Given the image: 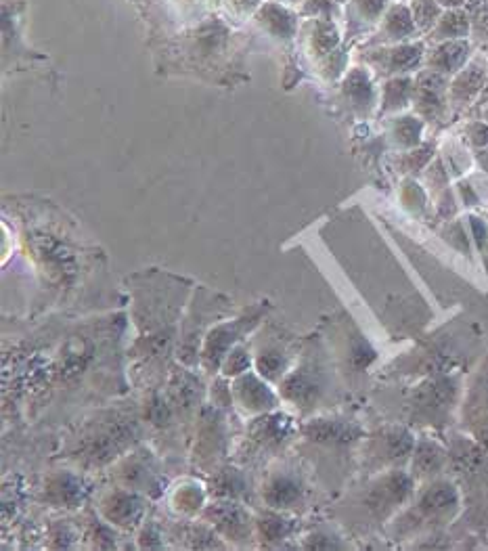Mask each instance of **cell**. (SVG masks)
I'll return each instance as SVG.
<instances>
[{
  "mask_svg": "<svg viewBox=\"0 0 488 551\" xmlns=\"http://www.w3.org/2000/svg\"><path fill=\"white\" fill-rule=\"evenodd\" d=\"M442 9H468L474 0H436Z\"/></svg>",
  "mask_w": 488,
  "mask_h": 551,
  "instance_id": "19",
  "label": "cell"
},
{
  "mask_svg": "<svg viewBox=\"0 0 488 551\" xmlns=\"http://www.w3.org/2000/svg\"><path fill=\"white\" fill-rule=\"evenodd\" d=\"M254 26L277 42H292L300 32V15L292 7H287L277 0H264L262 7L256 11Z\"/></svg>",
  "mask_w": 488,
  "mask_h": 551,
  "instance_id": "3",
  "label": "cell"
},
{
  "mask_svg": "<svg viewBox=\"0 0 488 551\" xmlns=\"http://www.w3.org/2000/svg\"><path fill=\"white\" fill-rule=\"evenodd\" d=\"M264 0H225V5L237 19L254 17L256 11L262 7Z\"/></svg>",
  "mask_w": 488,
  "mask_h": 551,
  "instance_id": "17",
  "label": "cell"
},
{
  "mask_svg": "<svg viewBox=\"0 0 488 551\" xmlns=\"http://www.w3.org/2000/svg\"><path fill=\"white\" fill-rule=\"evenodd\" d=\"M472 51H474V42L470 38L432 44V49L426 53L424 68L451 78L470 63Z\"/></svg>",
  "mask_w": 488,
  "mask_h": 551,
  "instance_id": "7",
  "label": "cell"
},
{
  "mask_svg": "<svg viewBox=\"0 0 488 551\" xmlns=\"http://www.w3.org/2000/svg\"><path fill=\"white\" fill-rule=\"evenodd\" d=\"M321 72L327 78H338L344 74L346 65H348V49L346 47H338L334 53H329L325 59L319 61Z\"/></svg>",
  "mask_w": 488,
  "mask_h": 551,
  "instance_id": "15",
  "label": "cell"
},
{
  "mask_svg": "<svg viewBox=\"0 0 488 551\" xmlns=\"http://www.w3.org/2000/svg\"><path fill=\"white\" fill-rule=\"evenodd\" d=\"M421 132H424V122L415 116H401L394 118L390 126V137L401 149H415L421 141Z\"/></svg>",
  "mask_w": 488,
  "mask_h": 551,
  "instance_id": "12",
  "label": "cell"
},
{
  "mask_svg": "<svg viewBox=\"0 0 488 551\" xmlns=\"http://www.w3.org/2000/svg\"><path fill=\"white\" fill-rule=\"evenodd\" d=\"M409 9L421 36H428L440 15L445 13V9H442L436 0H409Z\"/></svg>",
  "mask_w": 488,
  "mask_h": 551,
  "instance_id": "14",
  "label": "cell"
},
{
  "mask_svg": "<svg viewBox=\"0 0 488 551\" xmlns=\"http://www.w3.org/2000/svg\"><path fill=\"white\" fill-rule=\"evenodd\" d=\"M421 32L417 30L409 3H392L380 21V26L367 40V47H386V44H403L417 40Z\"/></svg>",
  "mask_w": 488,
  "mask_h": 551,
  "instance_id": "4",
  "label": "cell"
},
{
  "mask_svg": "<svg viewBox=\"0 0 488 551\" xmlns=\"http://www.w3.org/2000/svg\"><path fill=\"white\" fill-rule=\"evenodd\" d=\"M426 42L411 40L403 44H386V47H369L361 59L369 70L384 78L407 76L419 70L426 61Z\"/></svg>",
  "mask_w": 488,
  "mask_h": 551,
  "instance_id": "1",
  "label": "cell"
},
{
  "mask_svg": "<svg viewBox=\"0 0 488 551\" xmlns=\"http://www.w3.org/2000/svg\"><path fill=\"white\" fill-rule=\"evenodd\" d=\"M459 191L463 193V202L468 206H476L478 204V195L474 191V187L470 183H459Z\"/></svg>",
  "mask_w": 488,
  "mask_h": 551,
  "instance_id": "18",
  "label": "cell"
},
{
  "mask_svg": "<svg viewBox=\"0 0 488 551\" xmlns=\"http://www.w3.org/2000/svg\"><path fill=\"white\" fill-rule=\"evenodd\" d=\"M476 162L488 174V149H478L476 151Z\"/></svg>",
  "mask_w": 488,
  "mask_h": 551,
  "instance_id": "20",
  "label": "cell"
},
{
  "mask_svg": "<svg viewBox=\"0 0 488 551\" xmlns=\"http://www.w3.org/2000/svg\"><path fill=\"white\" fill-rule=\"evenodd\" d=\"M465 139L476 149H488V122H472L465 128Z\"/></svg>",
  "mask_w": 488,
  "mask_h": 551,
  "instance_id": "16",
  "label": "cell"
},
{
  "mask_svg": "<svg viewBox=\"0 0 488 551\" xmlns=\"http://www.w3.org/2000/svg\"><path fill=\"white\" fill-rule=\"evenodd\" d=\"M296 11L302 19L340 21L344 17V5H340L338 0H300Z\"/></svg>",
  "mask_w": 488,
  "mask_h": 551,
  "instance_id": "13",
  "label": "cell"
},
{
  "mask_svg": "<svg viewBox=\"0 0 488 551\" xmlns=\"http://www.w3.org/2000/svg\"><path fill=\"white\" fill-rule=\"evenodd\" d=\"M392 0H348L344 5V36L357 40L371 36L384 19Z\"/></svg>",
  "mask_w": 488,
  "mask_h": 551,
  "instance_id": "5",
  "label": "cell"
},
{
  "mask_svg": "<svg viewBox=\"0 0 488 551\" xmlns=\"http://www.w3.org/2000/svg\"><path fill=\"white\" fill-rule=\"evenodd\" d=\"M472 36V17L468 9H447L436 21V26L428 34L430 44L463 40Z\"/></svg>",
  "mask_w": 488,
  "mask_h": 551,
  "instance_id": "10",
  "label": "cell"
},
{
  "mask_svg": "<svg viewBox=\"0 0 488 551\" xmlns=\"http://www.w3.org/2000/svg\"><path fill=\"white\" fill-rule=\"evenodd\" d=\"M482 120L488 122V107H484V112H482Z\"/></svg>",
  "mask_w": 488,
  "mask_h": 551,
  "instance_id": "22",
  "label": "cell"
},
{
  "mask_svg": "<svg viewBox=\"0 0 488 551\" xmlns=\"http://www.w3.org/2000/svg\"><path fill=\"white\" fill-rule=\"evenodd\" d=\"M342 36L338 21L331 19H304L298 32L304 51L317 63L342 47Z\"/></svg>",
  "mask_w": 488,
  "mask_h": 551,
  "instance_id": "6",
  "label": "cell"
},
{
  "mask_svg": "<svg viewBox=\"0 0 488 551\" xmlns=\"http://www.w3.org/2000/svg\"><path fill=\"white\" fill-rule=\"evenodd\" d=\"M488 84V65L482 59L472 57L461 72H457L449 84V103L457 109L468 107Z\"/></svg>",
  "mask_w": 488,
  "mask_h": 551,
  "instance_id": "8",
  "label": "cell"
},
{
  "mask_svg": "<svg viewBox=\"0 0 488 551\" xmlns=\"http://www.w3.org/2000/svg\"><path fill=\"white\" fill-rule=\"evenodd\" d=\"M413 88H415V78H411L409 74L388 78L382 86V112L384 114L401 112V109L413 103Z\"/></svg>",
  "mask_w": 488,
  "mask_h": 551,
  "instance_id": "11",
  "label": "cell"
},
{
  "mask_svg": "<svg viewBox=\"0 0 488 551\" xmlns=\"http://www.w3.org/2000/svg\"><path fill=\"white\" fill-rule=\"evenodd\" d=\"M342 95L354 112L369 114L375 107V86L373 76L367 68H352L342 82Z\"/></svg>",
  "mask_w": 488,
  "mask_h": 551,
  "instance_id": "9",
  "label": "cell"
},
{
  "mask_svg": "<svg viewBox=\"0 0 488 551\" xmlns=\"http://www.w3.org/2000/svg\"><path fill=\"white\" fill-rule=\"evenodd\" d=\"M449 76L432 70H421L415 78L413 105L424 120H438L449 107Z\"/></svg>",
  "mask_w": 488,
  "mask_h": 551,
  "instance_id": "2",
  "label": "cell"
},
{
  "mask_svg": "<svg viewBox=\"0 0 488 551\" xmlns=\"http://www.w3.org/2000/svg\"><path fill=\"white\" fill-rule=\"evenodd\" d=\"M277 3H283L287 7H296L300 3V0H277Z\"/></svg>",
  "mask_w": 488,
  "mask_h": 551,
  "instance_id": "21",
  "label": "cell"
}]
</instances>
